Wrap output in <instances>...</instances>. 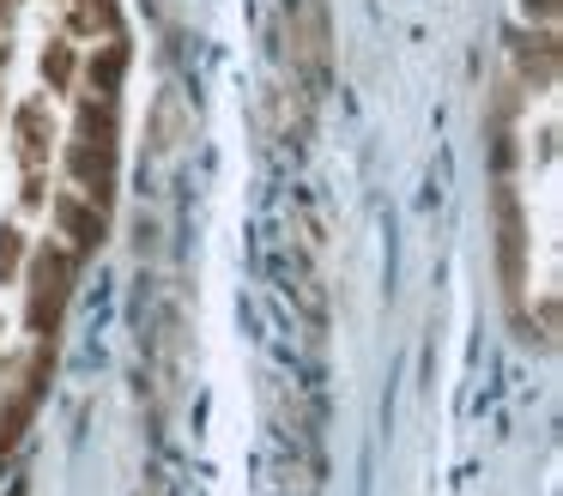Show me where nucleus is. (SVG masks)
Here are the masks:
<instances>
[{"label": "nucleus", "instance_id": "obj_1", "mask_svg": "<svg viewBox=\"0 0 563 496\" xmlns=\"http://www.w3.org/2000/svg\"><path fill=\"white\" fill-rule=\"evenodd\" d=\"M122 0H0V454L25 436L122 200Z\"/></svg>", "mask_w": 563, "mask_h": 496}, {"label": "nucleus", "instance_id": "obj_2", "mask_svg": "<svg viewBox=\"0 0 563 496\" xmlns=\"http://www.w3.org/2000/svg\"><path fill=\"white\" fill-rule=\"evenodd\" d=\"M503 285L521 333H558V48H521L497 115Z\"/></svg>", "mask_w": 563, "mask_h": 496}]
</instances>
